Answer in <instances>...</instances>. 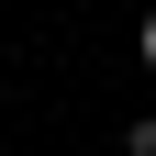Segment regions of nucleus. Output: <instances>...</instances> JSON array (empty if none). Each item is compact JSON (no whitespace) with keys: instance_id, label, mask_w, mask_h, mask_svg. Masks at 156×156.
<instances>
[{"instance_id":"f257e3e1","label":"nucleus","mask_w":156,"mask_h":156,"mask_svg":"<svg viewBox=\"0 0 156 156\" xmlns=\"http://www.w3.org/2000/svg\"><path fill=\"white\" fill-rule=\"evenodd\" d=\"M123 156H156V123H123Z\"/></svg>"},{"instance_id":"f03ea898","label":"nucleus","mask_w":156,"mask_h":156,"mask_svg":"<svg viewBox=\"0 0 156 156\" xmlns=\"http://www.w3.org/2000/svg\"><path fill=\"white\" fill-rule=\"evenodd\" d=\"M145 67H156V11H145Z\"/></svg>"}]
</instances>
